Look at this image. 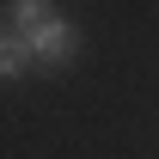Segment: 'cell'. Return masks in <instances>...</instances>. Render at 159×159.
Instances as JSON below:
<instances>
[{
    "instance_id": "2",
    "label": "cell",
    "mask_w": 159,
    "mask_h": 159,
    "mask_svg": "<svg viewBox=\"0 0 159 159\" xmlns=\"http://www.w3.org/2000/svg\"><path fill=\"white\" fill-rule=\"evenodd\" d=\"M25 67H31V49H25V37H0V80H19Z\"/></svg>"
},
{
    "instance_id": "3",
    "label": "cell",
    "mask_w": 159,
    "mask_h": 159,
    "mask_svg": "<svg viewBox=\"0 0 159 159\" xmlns=\"http://www.w3.org/2000/svg\"><path fill=\"white\" fill-rule=\"evenodd\" d=\"M49 12H55L49 0H12V6H6V19L19 25V37H25V31H31V25H43V19H49Z\"/></svg>"
},
{
    "instance_id": "1",
    "label": "cell",
    "mask_w": 159,
    "mask_h": 159,
    "mask_svg": "<svg viewBox=\"0 0 159 159\" xmlns=\"http://www.w3.org/2000/svg\"><path fill=\"white\" fill-rule=\"evenodd\" d=\"M25 49H31V61H43V67H61V61L80 49V31L61 19V12H49L43 25H31V31H25Z\"/></svg>"
}]
</instances>
